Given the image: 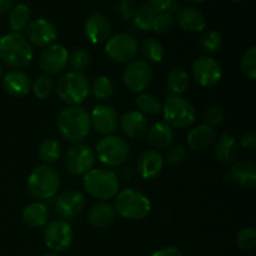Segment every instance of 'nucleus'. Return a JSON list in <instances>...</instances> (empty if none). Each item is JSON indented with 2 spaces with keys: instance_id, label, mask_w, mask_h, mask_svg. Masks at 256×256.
I'll use <instances>...</instances> for the list:
<instances>
[{
  "instance_id": "nucleus-1",
  "label": "nucleus",
  "mask_w": 256,
  "mask_h": 256,
  "mask_svg": "<svg viewBox=\"0 0 256 256\" xmlns=\"http://www.w3.org/2000/svg\"><path fill=\"white\" fill-rule=\"evenodd\" d=\"M0 59L14 69L26 68L34 59V50L25 35L9 32L0 38Z\"/></svg>"
},
{
  "instance_id": "nucleus-2",
  "label": "nucleus",
  "mask_w": 256,
  "mask_h": 256,
  "mask_svg": "<svg viewBox=\"0 0 256 256\" xmlns=\"http://www.w3.org/2000/svg\"><path fill=\"white\" fill-rule=\"evenodd\" d=\"M58 129L60 135L70 142H82L92 129L90 114L79 106H68L58 116Z\"/></svg>"
},
{
  "instance_id": "nucleus-3",
  "label": "nucleus",
  "mask_w": 256,
  "mask_h": 256,
  "mask_svg": "<svg viewBox=\"0 0 256 256\" xmlns=\"http://www.w3.org/2000/svg\"><path fill=\"white\" fill-rule=\"evenodd\" d=\"M54 90L68 106H79L89 96L90 82L84 72L72 70L58 79Z\"/></svg>"
},
{
  "instance_id": "nucleus-4",
  "label": "nucleus",
  "mask_w": 256,
  "mask_h": 256,
  "mask_svg": "<svg viewBox=\"0 0 256 256\" xmlns=\"http://www.w3.org/2000/svg\"><path fill=\"white\" fill-rule=\"evenodd\" d=\"M115 212L124 219L140 222L152 212L149 198L135 189H124L118 192L114 205Z\"/></svg>"
},
{
  "instance_id": "nucleus-5",
  "label": "nucleus",
  "mask_w": 256,
  "mask_h": 256,
  "mask_svg": "<svg viewBox=\"0 0 256 256\" xmlns=\"http://www.w3.org/2000/svg\"><path fill=\"white\" fill-rule=\"evenodd\" d=\"M119 186L116 174L109 169H92L84 176V189L99 202L114 199L119 192Z\"/></svg>"
},
{
  "instance_id": "nucleus-6",
  "label": "nucleus",
  "mask_w": 256,
  "mask_h": 256,
  "mask_svg": "<svg viewBox=\"0 0 256 256\" xmlns=\"http://www.w3.org/2000/svg\"><path fill=\"white\" fill-rule=\"evenodd\" d=\"M60 186L59 172L52 165L42 164L30 172L26 188L32 198L39 200H48L55 196Z\"/></svg>"
},
{
  "instance_id": "nucleus-7",
  "label": "nucleus",
  "mask_w": 256,
  "mask_h": 256,
  "mask_svg": "<svg viewBox=\"0 0 256 256\" xmlns=\"http://www.w3.org/2000/svg\"><path fill=\"white\" fill-rule=\"evenodd\" d=\"M162 115L164 120L170 128L175 129H186L195 122L196 112L189 100L182 96L170 95L162 104Z\"/></svg>"
},
{
  "instance_id": "nucleus-8",
  "label": "nucleus",
  "mask_w": 256,
  "mask_h": 256,
  "mask_svg": "<svg viewBox=\"0 0 256 256\" xmlns=\"http://www.w3.org/2000/svg\"><path fill=\"white\" fill-rule=\"evenodd\" d=\"M95 156L106 166L116 168L124 164L129 158L130 149L126 140L118 135H108L98 142Z\"/></svg>"
},
{
  "instance_id": "nucleus-9",
  "label": "nucleus",
  "mask_w": 256,
  "mask_h": 256,
  "mask_svg": "<svg viewBox=\"0 0 256 256\" xmlns=\"http://www.w3.org/2000/svg\"><path fill=\"white\" fill-rule=\"evenodd\" d=\"M105 52L112 62L126 64L139 54V42L134 35L120 32L108 39Z\"/></svg>"
},
{
  "instance_id": "nucleus-10",
  "label": "nucleus",
  "mask_w": 256,
  "mask_h": 256,
  "mask_svg": "<svg viewBox=\"0 0 256 256\" xmlns=\"http://www.w3.org/2000/svg\"><path fill=\"white\" fill-rule=\"evenodd\" d=\"M44 240L52 252H62L72 246L74 232L66 220H52L45 225Z\"/></svg>"
},
{
  "instance_id": "nucleus-11",
  "label": "nucleus",
  "mask_w": 256,
  "mask_h": 256,
  "mask_svg": "<svg viewBox=\"0 0 256 256\" xmlns=\"http://www.w3.org/2000/svg\"><path fill=\"white\" fill-rule=\"evenodd\" d=\"M95 160L96 156L92 148L84 144H75L65 154L64 165L70 174L85 175L94 169Z\"/></svg>"
},
{
  "instance_id": "nucleus-12",
  "label": "nucleus",
  "mask_w": 256,
  "mask_h": 256,
  "mask_svg": "<svg viewBox=\"0 0 256 256\" xmlns=\"http://www.w3.org/2000/svg\"><path fill=\"white\" fill-rule=\"evenodd\" d=\"M152 79V69L145 60H132L126 65L122 80L128 89L132 92H142L150 85Z\"/></svg>"
},
{
  "instance_id": "nucleus-13",
  "label": "nucleus",
  "mask_w": 256,
  "mask_h": 256,
  "mask_svg": "<svg viewBox=\"0 0 256 256\" xmlns=\"http://www.w3.org/2000/svg\"><path fill=\"white\" fill-rule=\"evenodd\" d=\"M195 82L204 88H212L222 80V70L219 62L212 56H202L196 59L192 68Z\"/></svg>"
},
{
  "instance_id": "nucleus-14",
  "label": "nucleus",
  "mask_w": 256,
  "mask_h": 256,
  "mask_svg": "<svg viewBox=\"0 0 256 256\" xmlns=\"http://www.w3.org/2000/svg\"><path fill=\"white\" fill-rule=\"evenodd\" d=\"M69 64V52L60 44H52L45 48L39 58V66L46 75H56Z\"/></svg>"
},
{
  "instance_id": "nucleus-15",
  "label": "nucleus",
  "mask_w": 256,
  "mask_h": 256,
  "mask_svg": "<svg viewBox=\"0 0 256 256\" xmlns=\"http://www.w3.org/2000/svg\"><path fill=\"white\" fill-rule=\"evenodd\" d=\"M120 116L116 110L106 104L96 105L90 114V122L96 132L108 136L114 135L119 128Z\"/></svg>"
},
{
  "instance_id": "nucleus-16",
  "label": "nucleus",
  "mask_w": 256,
  "mask_h": 256,
  "mask_svg": "<svg viewBox=\"0 0 256 256\" xmlns=\"http://www.w3.org/2000/svg\"><path fill=\"white\" fill-rule=\"evenodd\" d=\"M25 30H26L25 38L28 42L36 46H49L58 36V30L55 25L44 18L32 20Z\"/></svg>"
},
{
  "instance_id": "nucleus-17",
  "label": "nucleus",
  "mask_w": 256,
  "mask_h": 256,
  "mask_svg": "<svg viewBox=\"0 0 256 256\" xmlns=\"http://www.w3.org/2000/svg\"><path fill=\"white\" fill-rule=\"evenodd\" d=\"M85 208V195L79 190H68L59 195L54 204L55 214L62 220L78 216Z\"/></svg>"
},
{
  "instance_id": "nucleus-18",
  "label": "nucleus",
  "mask_w": 256,
  "mask_h": 256,
  "mask_svg": "<svg viewBox=\"0 0 256 256\" xmlns=\"http://www.w3.org/2000/svg\"><path fill=\"white\" fill-rule=\"evenodd\" d=\"M84 32L90 42L102 44L110 38L112 24L102 12H92L84 22Z\"/></svg>"
},
{
  "instance_id": "nucleus-19",
  "label": "nucleus",
  "mask_w": 256,
  "mask_h": 256,
  "mask_svg": "<svg viewBox=\"0 0 256 256\" xmlns=\"http://www.w3.org/2000/svg\"><path fill=\"white\" fill-rule=\"evenodd\" d=\"M164 162V156L160 154V152L154 149L145 150L138 158V172L145 180L155 179L162 172Z\"/></svg>"
},
{
  "instance_id": "nucleus-20",
  "label": "nucleus",
  "mask_w": 256,
  "mask_h": 256,
  "mask_svg": "<svg viewBox=\"0 0 256 256\" xmlns=\"http://www.w3.org/2000/svg\"><path fill=\"white\" fill-rule=\"evenodd\" d=\"M119 126L129 139H142L149 130V122L140 112H128L120 118Z\"/></svg>"
},
{
  "instance_id": "nucleus-21",
  "label": "nucleus",
  "mask_w": 256,
  "mask_h": 256,
  "mask_svg": "<svg viewBox=\"0 0 256 256\" xmlns=\"http://www.w3.org/2000/svg\"><path fill=\"white\" fill-rule=\"evenodd\" d=\"M2 88L5 92L14 98H22L32 90V80L26 72L22 70H10L2 75Z\"/></svg>"
},
{
  "instance_id": "nucleus-22",
  "label": "nucleus",
  "mask_w": 256,
  "mask_h": 256,
  "mask_svg": "<svg viewBox=\"0 0 256 256\" xmlns=\"http://www.w3.org/2000/svg\"><path fill=\"white\" fill-rule=\"evenodd\" d=\"M176 22L186 32H202L206 28V18L202 10L194 6H185L178 12Z\"/></svg>"
},
{
  "instance_id": "nucleus-23",
  "label": "nucleus",
  "mask_w": 256,
  "mask_h": 256,
  "mask_svg": "<svg viewBox=\"0 0 256 256\" xmlns=\"http://www.w3.org/2000/svg\"><path fill=\"white\" fill-rule=\"evenodd\" d=\"M239 154V144L232 134L220 135L215 142V158L222 165H232Z\"/></svg>"
},
{
  "instance_id": "nucleus-24",
  "label": "nucleus",
  "mask_w": 256,
  "mask_h": 256,
  "mask_svg": "<svg viewBox=\"0 0 256 256\" xmlns=\"http://www.w3.org/2000/svg\"><path fill=\"white\" fill-rule=\"evenodd\" d=\"M230 178L239 186L245 189H254L256 186V165L249 160H242L232 164Z\"/></svg>"
},
{
  "instance_id": "nucleus-25",
  "label": "nucleus",
  "mask_w": 256,
  "mask_h": 256,
  "mask_svg": "<svg viewBox=\"0 0 256 256\" xmlns=\"http://www.w3.org/2000/svg\"><path fill=\"white\" fill-rule=\"evenodd\" d=\"M146 136L149 144L158 152L169 149L174 142V132L166 122H155L149 128Z\"/></svg>"
},
{
  "instance_id": "nucleus-26",
  "label": "nucleus",
  "mask_w": 256,
  "mask_h": 256,
  "mask_svg": "<svg viewBox=\"0 0 256 256\" xmlns=\"http://www.w3.org/2000/svg\"><path fill=\"white\" fill-rule=\"evenodd\" d=\"M215 142V130L209 125L202 124L192 128L186 135V142L189 148L195 152H204L209 149Z\"/></svg>"
},
{
  "instance_id": "nucleus-27",
  "label": "nucleus",
  "mask_w": 256,
  "mask_h": 256,
  "mask_svg": "<svg viewBox=\"0 0 256 256\" xmlns=\"http://www.w3.org/2000/svg\"><path fill=\"white\" fill-rule=\"evenodd\" d=\"M115 215L116 212L112 204L108 202H98L88 210L86 219L92 226L102 229V228L109 226L114 222Z\"/></svg>"
},
{
  "instance_id": "nucleus-28",
  "label": "nucleus",
  "mask_w": 256,
  "mask_h": 256,
  "mask_svg": "<svg viewBox=\"0 0 256 256\" xmlns=\"http://www.w3.org/2000/svg\"><path fill=\"white\" fill-rule=\"evenodd\" d=\"M22 218L24 224L32 229L42 228L49 222V209L44 202H32L25 208Z\"/></svg>"
},
{
  "instance_id": "nucleus-29",
  "label": "nucleus",
  "mask_w": 256,
  "mask_h": 256,
  "mask_svg": "<svg viewBox=\"0 0 256 256\" xmlns=\"http://www.w3.org/2000/svg\"><path fill=\"white\" fill-rule=\"evenodd\" d=\"M30 19H32L30 8L26 4L20 2V4L12 6V10H10L9 16H8V24H9L12 32H20L22 30L26 29L29 22H32Z\"/></svg>"
},
{
  "instance_id": "nucleus-30",
  "label": "nucleus",
  "mask_w": 256,
  "mask_h": 256,
  "mask_svg": "<svg viewBox=\"0 0 256 256\" xmlns=\"http://www.w3.org/2000/svg\"><path fill=\"white\" fill-rule=\"evenodd\" d=\"M189 82V74L186 72V70L182 69V68H175V69L170 70L166 76L168 90L172 95L180 96L188 90Z\"/></svg>"
},
{
  "instance_id": "nucleus-31",
  "label": "nucleus",
  "mask_w": 256,
  "mask_h": 256,
  "mask_svg": "<svg viewBox=\"0 0 256 256\" xmlns=\"http://www.w3.org/2000/svg\"><path fill=\"white\" fill-rule=\"evenodd\" d=\"M139 52L146 62H160L165 55L164 46L155 38H146L139 45Z\"/></svg>"
},
{
  "instance_id": "nucleus-32",
  "label": "nucleus",
  "mask_w": 256,
  "mask_h": 256,
  "mask_svg": "<svg viewBox=\"0 0 256 256\" xmlns=\"http://www.w3.org/2000/svg\"><path fill=\"white\" fill-rule=\"evenodd\" d=\"M90 92L96 102H105L112 99L114 95V85L109 78L105 75H100V76L95 78L94 82L90 84Z\"/></svg>"
},
{
  "instance_id": "nucleus-33",
  "label": "nucleus",
  "mask_w": 256,
  "mask_h": 256,
  "mask_svg": "<svg viewBox=\"0 0 256 256\" xmlns=\"http://www.w3.org/2000/svg\"><path fill=\"white\" fill-rule=\"evenodd\" d=\"M139 112L144 115H156L162 112V102L158 96L150 92H140L135 99Z\"/></svg>"
},
{
  "instance_id": "nucleus-34",
  "label": "nucleus",
  "mask_w": 256,
  "mask_h": 256,
  "mask_svg": "<svg viewBox=\"0 0 256 256\" xmlns=\"http://www.w3.org/2000/svg\"><path fill=\"white\" fill-rule=\"evenodd\" d=\"M60 155H62V146L60 142L55 139H45L38 149V156L46 165L58 162Z\"/></svg>"
},
{
  "instance_id": "nucleus-35",
  "label": "nucleus",
  "mask_w": 256,
  "mask_h": 256,
  "mask_svg": "<svg viewBox=\"0 0 256 256\" xmlns=\"http://www.w3.org/2000/svg\"><path fill=\"white\" fill-rule=\"evenodd\" d=\"M158 12L152 8H150L148 4L142 5L138 8L136 14L134 16V25L139 30L142 32H149L152 29V22H154L155 16Z\"/></svg>"
},
{
  "instance_id": "nucleus-36",
  "label": "nucleus",
  "mask_w": 256,
  "mask_h": 256,
  "mask_svg": "<svg viewBox=\"0 0 256 256\" xmlns=\"http://www.w3.org/2000/svg\"><path fill=\"white\" fill-rule=\"evenodd\" d=\"M222 36L218 30H204L200 36V48L208 54H214L222 48Z\"/></svg>"
},
{
  "instance_id": "nucleus-37",
  "label": "nucleus",
  "mask_w": 256,
  "mask_h": 256,
  "mask_svg": "<svg viewBox=\"0 0 256 256\" xmlns=\"http://www.w3.org/2000/svg\"><path fill=\"white\" fill-rule=\"evenodd\" d=\"M55 82L52 79V76L46 74H42L32 82V90L35 96L40 100H44L52 95L54 92Z\"/></svg>"
},
{
  "instance_id": "nucleus-38",
  "label": "nucleus",
  "mask_w": 256,
  "mask_h": 256,
  "mask_svg": "<svg viewBox=\"0 0 256 256\" xmlns=\"http://www.w3.org/2000/svg\"><path fill=\"white\" fill-rule=\"evenodd\" d=\"M92 62L90 52L84 48H76L72 50V54H69V64L74 69V72H82Z\"/></svg>"
},
{
  "instance_id": "nucleus-39",
  "label": "nucleus",
  "mask_w": 256,
  "mask_h": 256,
  "mask_svg": "<svg viewBox=\"0 0 256 256\" xmlns=\"http://www.w3.org/2000/svg\"><path fill=\"white\" fill-rule=\"evenodd\" d=\"M240 69L242 74L250 80L256 78V48L252 46L244 52L240 60Z\"/></svg>"
},
{
  "instance_id": "nucleus-40",
  "label": "nucleus",
  "mask_w": 256,
  "mask_h": 256,
  "mask_svg": "<svg viewBox=\"0 0 256 256\" xmlns=\"http://www.w3.org/2000/svg\"><path fill=\"white\" fill-rule=\"evenodd\" d=\"M175 22H176V20H175L174 14H172V12H158L156 16H155L154 22H152V30L159 32V34H166V32H170L174 29Z\"/></svg>"
},
{
  "instance_id": "nucleus-41",
  "label": "nucleus",
  "mask_w": 256,
  "mask_h": 256,
  "mask_svg": "<svg viewBox=\"0 0 256 256\" xmlns=\"http://www.w3.org/2000/svg\"><path fill=\"white\" fill-rule=\"evenodd\" d=\"M236 245L245 252L254 249L256 245V232L254 228L246 226L240 230L236 235Z\"/></svg>"
},
{
  "instance_id": "nucleus-42",
  "label": "nucleus",
  "mask_w": 256,
  "mask_h": 256,
  "mask_svg": "<svg viewBox=\"0 0 256 256\" xmlns=\"http://www.w3.org/2000/svg\"><path fill=\"white\" fill-rule=\"evenodd\" d=\"M224 109H222V106L216 104L210 105L206 109V112H205V122H206V125H209L210 128H214L216 125H219L224 120Z\"/></svg>"
},
{
  "instance_id": "nucleus-43",
  "label": "nucleus",
  "mask_w": 256,
  "mask_h": 256,
  "mask_svg": "<svg viewBox=\"0 0 256 256\" xmlns=\"http://www.w3.org/2000/svg\"><path fill=\"white\" fill-rule=\"evenodd\" d=\"M138 6L132 0H120L116 6V12L122 20H132L136 14Z\"/></svg>"
},
{
  "instance_id": "nucleus-44",
  "label": "nucleus",
  "mask_w": 256,
  "mask_h": 256,
  "mask_svg": "<svg viewBox=\"0 0 256 256\" xmlns=\"http://www.w3.org/2000/svg\"><path fill=\"white\" fill-rule=\"evenodd\" d=\"M188 152L182 146H170L165 154L164 160L170 165H179L186 160Z\"/></svg>"
},
{
  "instance_id": "nucleus-45",
  "label": "nucleus",
  "mask_w": 256,
  "mask_h": 256,
  "mask_svg": "<svg viewBox=\"0 0 256 256\" xmlns=\"http://www.w3.org/2000/svg\"><path fill=\"white\" fill-rule=\"evenodd\" d=\"M240 145H242L244 149L250 150V152L255 150V148H256V134L255 132H245V134H242V138H240Z\"/></svg>"
},
{
  "instance_id": "nucleus-46",
  "label": "nucleus",
  "mask_w": 256,
  "mask_h": 256,
  "mask_svg": "<svg viewBox=\"0 0 256 256\" xmlns=\"http://www.w3.org/2000/svg\"><path fill=\"white\" fill-rule=\"evenodd\" d=\"M172 2V0H148V5L152 8L156 12H168Z\"/></svg>"
},
{
  "instance_id": "nucleus-47",
  "label": "nucleus",
  "mask_w": 256,
  "mask_h": 256,
  "mask_svg": "<svg viewBox=\"0 0 256 256\" xmlns=\"http://www.w3.org/2000/svg\"><path fill=\"white\" fill-rule=\"evenodd\" d=\"M152 256H185L180 252L178 248L175 246H165L159 249L158 252H155Z\"/></svg>"
},
{
  "instance_id": "nucleus-48",
  "label": "nucleus",
  "mask_w": 256,
  "mask_h": 256,
  "mask_svg": "<svg viewBox=\"0 0 256 256\" xmlns=\"http://www.w3.org/2000/svg\"><path fill=\"white\" fill-rule=\"evenodd\" d=\"M14 6V0H0V15L10 12Z\"/></svg>"
},
{
  "instance_id": "nucleus-49",
  "label": "nucleus",
  "mask_w": 256,
  "mask_h": 256,
  "mask_svg": "<svg viewBox=\"0 0 256 256\" xmlns=\"http://www.w3.org/2000/svg\"><path fill=\"white\" fill-rule=\"evenodd\" d=\"M188 2H192V4H202V2H204L205 0H188Z\"/></svg>"
},
{
  "instance_id": "nucleus-50",
  "label": "nucleus",
  "mask_w": 256,
  "mask_h": 256,
  "mask_svg": "<svg viewBox=\"0 0 256 256\" xmlns=\"http://www.w3.org/2000/svg\"><path fill=\"white\" fill-rule=\"evenodd\" d=\"M42 256H59L56 254V252H46V254H44Z\"/></svg>"
},
{
  "instance_id": "nucleus-51",
  "label": "nucleus",
  "mask_w": 256,
  "mask_h": 256,
  "mask_svg": "<svg viewBox=\"0 0 256 256\" xmlns=\"http://www.w3.org/2000/svg\"><path fill=\"white\" fill-rule=\"evenodd\" d=\"M2 74H4V70H2V64H0V79H2Z\"/></svg>"
},
{
  "instance_id": "nucleus-52",
  "label": "nucleus",
  "mask_w": 256,
  "mask_h": 256,
  "mask_svg": "<svg viewBox=\"0 0 256 256\" xmlns=\"http://www.w3.org/2000/svg\"><path fill=\"white\" fill-rule=\"evenodd\" d=\"M232 2H242V0H232Z\"/></svg>"
}]
</instances>
